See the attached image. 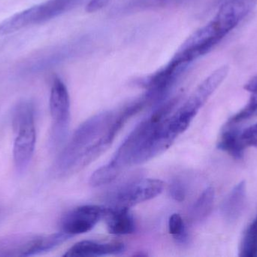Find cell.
Listing matches in <instances>:
<instances>
[{"instance_id":"3957f363","label":"cell","mask_w":257,"mask_h":257,"mask_svg":"<svg viewBox=\"0 0 257 257\" xmlns=\"http://www.w3.org/2000/svg\"><path fill=\"white\" fill-rule=\"evenodd\" d=\"M81 0H48L12 15L0 23V36H6L28 26L42 24L66 13Z\"/></svg>"},{"instance_id":"ac0fdd59","label":"cell","mask_w":257,"mask_h":257,"mask_svg":"<svg viewBox=\"0 0 257 257\" xmlns=\"http://www.w3.org/2000/svg\"><path fill=\"white\" fill-rule=\"evenodd\" d=\"M171 197L177 202H183L186 197V188L181 181H175L169 187Z\"/></svg>"},{"instance_id":"9a60e30c","label":"cell","mask_w":257,"mask_h":257,"mask_svg":"<svg viewBox=\"0 0 257 257\" xmlns=\"http://www.w3.org/2000/svg\"><path fill=\"white\" fill-rule=\"evenodd\" d=\"M239 256L257 257V215L244 232L240 245Z\"/></svg>"},{"instance_id":"ffe728a7","label":"cell","mask_w":257,"mask_h":257,"mask_svg":"<svg viewBox=\"0 0 257 257\" xmlns=\"http://www.w3.org/2000/svg\"><path fill=\"white\" fill-rule=\"evenodd\" d=\"M181 0H137L136 3H137L139 8H149L166 6V5L178 3Z\"/></svg>"},{"instance_id":"8992f818","label":"cell","mask_w":257,"mask_h":257,"mask_svg":"<svg viewBox=\"0 0 257 257\" xmlns=\"http://www.w3.org/2000/svg\"><path fill=\"white\" fill-rule=\"evenodd\" d=\"M229 69L228 66H220L216 69L196 88L188 100L176 110L177 114L184 123L190 125L199 110L227 76Z\"/></svg>"},{"instance_id":"7c38bea8","label":"cell","mask_w":257,"mask_h":257,"mask_svg":"<svg viewBox=\"0 0 257 257\" xmlns=\"http://www.w3.org/2000/svg\"><path fill=\"white\" fill-rule=\"evenodd\" d=\"M105 218L107 229L112 235H125L133 233L136 223L130 209H115L108 207Z\"/></svg>"},{"instance_id":"6da1fadb","label":"cell","mask_w":257,"mask_h":257,"mask_svg":"<svg viewBox=\"0 0 257 257\" xmlns=\"http://www.w3.org/2000/svg\"><path fill=\"white\" fill-rule=\"evenodd\" d=\"M134 116L125 106L116 112H104L86 120L75 131L56 163L62 175L79 172L105 152L124 124Z\"/></svg>"},{"instance_id":"52a82bcc","label":"cell","mask_w":257,"mask_h":257,"mask_svg":"<svg viewBox=\"0 0 257 257\" xmlns=\"http://www.w3.org/2000/svg\"><path fill=\"white\" fill-rule=\"evenodd\" d=\"M108 209V207L96 205H83L75 208L63 217L62 230L72 236L86 233L105 218Z\"/></svg>"},{"instance_id":"4fadbf2b","label":"cell","mask_w":257,"mask_h":257,"mask_svg":"<svg viewBox=\"0 0 257 257\" xmlns=\"http://www.w3.org/2000/svg\"><path fill=\"white\" fill-rule=\"evenodd\" d=\"M241 133L242 131L235 128L233 125H227V129L223 130L219 138L217 148L235 159H242L247 145L243 140Z\"/></svg>"},{"instance_id":"7402d4cb","label":"cell","mask_w":257,"mask_h":257,"mask_svg":"<svg viewBox=\"0 0 257 257\" xmlns=\"http://www.w3.org/2000/svg\"><path fill=\"white\" fill-rule=\"evenodd\" d=\"M244 89L248 91L249 92H251V93L257 92V75L253 77V78H251V79L245 84Z\"/></svg>"},{"instance_id":"e0dca14e","label":"cell","mask_w":257,"mask_h":257,"mask_svg":"<svg viewBox=\"0 0 257 257\" xmlns=\"http://www.w3.org/2000/svg\"><path fill=\"white\" fill-rule=\"evenodd\" d=\"M257 116V92L253 93L250 101L241 111L229 119L228 125H235L238 122L247 120Z\"/></svg>"},{"instance_id":"44dd1931","label":"cell","mask_w":257,"mask_h":257,"mask_svg":"<svg viewBox=\"0 0 257 257\" xmlns=\"http://www.w3.org/2000/svg\"><path fill=\"white\" fill-rule=\"evenodd\" d=\"M113 0H90L86 7V11L89 13H94L106 7Z\"/></svg>"},{"instance_id":"9c48e42d","label":"cell","mask_w":257,"mask_h":257,"mask_svg":"<svg viewBox=\"0 0 257 257\" xmlns=\"http://www.w3.org/2000/svg\"><path fill=\"white\" fill-rule=\"evenodd\" d=\"M72 237L69 234L61 232L51 235L18 238L15 243V254L19 256H30L49 251Z\"/></svg>"},{"instance_id":"2e32d148","label":"cell","mask_w":257,"mask_h":257,"mask_svg":"<svg viewBox=\"0 0 257 257\" xmlns=\"http://www.w3.org/2000/svg\"><path fill=\"white\" fill-rule=\"evenodd\" d=\"M169 231L178 243L184 244L187 241L185 224L180 214H174L169 217Z\"/></svg>"},{"instance_id":"30bf717a","label":"cell","mask_w":257,"mask_h":257,"mask_svg":"<svg viewBox=\"0 0 257 257\" xmlns=\"http://www.w3.org/2000/svg\"><path fill=\"white\" fill-rule=\"evenodd\" d=\"M125 250L121 242H98L95 241H82L74 244L63 255L65 257H92L120 254Z\"/></svg>"},{"instance_id":"7a4b0ae2","label":"cell","mask_w":257,"mask_h":257,"mask_svg":"<svg viewBox=\"0 0 257 257\" xmlns=\"http://www.w3.org/2000/svg\"><path fill=\"white\" fill-rule=\"evenodd\" d=\"M13 128L16 133L13 157L15 167L19 173L27 170L34 153L36 134L33 104L23 101L15 107Z\"/></svg>"},{"instance_id":"5bb4252c","label":"cell","mask_w":257,"mask_h":257,"mask_svg":"<svg viewBox=\"0 0 257 257\" xmlns=\"http://www.w3.org/2000/svg\"><path fill=\"white\" fill-rule=\"evenodd\" d=\"M214 190L208 187L204 190L192 207L190 218L193 222H201L207 218L212 211L214 202Z\"/></svg>"},{"instance_id":"ba28073f","label":"cell","mask_w":257,"mask_h":257,"mask_svg":"<svg viewBox=\"0 0 257 257\" xmlns=\"http://www.w3.org/2000/svg\"><path fill=\"white\" fill-rule=\"evenodd\" d=\"M186 68L187 66L170 60L166 66L144 80L143 85L146 89L144 97L148 104L164 99Z\"/></svg>"},{"instance_id":"5b68a950","label":"cell","mask_w":257,"mask_h":257,"mask_svg":"<svg viewBox=\"0 0 257 257\" xmlns=\"http://www.w3.org/2000/svg\"><path fill=\"white\" fill-rule=\"evenodd\" d=\"M164 183L160 180L141 179L115 190L108 197L109 208L130 209L132 207L154 199L163 192Z\"/></svg>"},{"instance_id":"277c9868","label":"cell","mask_w":257,"mask_h":257,"mask_svg":"<svg viewBox=\"0 0 257 257\" xmlns=\"http://www.w3.org/2000/svg\"><path fill=\"white\" fill-rule=\"evenodd\" d=\"M50 111L52 119L50 143L60 146L68 134L70 123V99L67 88L60 78H54L50 96Z\"/></svg>"},{"instance_id":"8fae6325","label":"cell","mask_w":257,"mask_h":257,"mask_svg":"<svg viewBox=\"0 0 257 257\" xmlns=\"http://www.w3.org/2000/svg\"><path fill=\"white\" fill-rule=\"evenodd\" d=\"M246 197V184L241 181L232 189L222 205V214L226 221L233 223L241 217L245 207Z\"/></svg>"},{"instance_id":"d6986e66","label":"cell","mask_w":257,"mask_h":257,"mask_svg":"<svg viewBox=\"0 0 257 257\" xmlns=\"http://www.w3.org/2000/svg\"><path fill=\"white\" fill-rule=\"evenodd\" d=\"M241 137L247 146L257 148V123L242 131Z\"/></svg>"}]
</instances>
